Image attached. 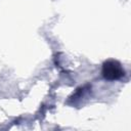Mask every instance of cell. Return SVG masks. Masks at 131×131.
<instances>
[{
    "instance_id": "1",
    "label": "cell",
    "mask_w": 131,
    "mask_h": 131,
    "mask_svg": "<svg viewBox=\"0 0 131 131\" xmlns=\"http://www.w3.org/2000/svg\"><path fill=\"white\" fill-rule=\"evenodd\" d=\"M101 75L107 81H117L125 76V71L118 60L107 59L102 63Z\"/></svg>"
}]
</instances>
